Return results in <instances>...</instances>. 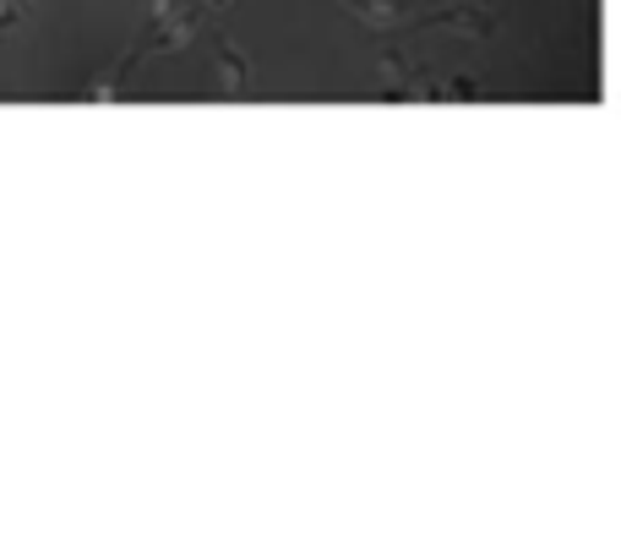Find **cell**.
I'll return each mask as SVG.
<instances>
[{
  "label": "cell",
  "instance_id": "3957f363",
  "mask_svg": "<svg viewBox=\"0 0 621 540\" xmlns=\"http://www.w3.org/2000/svg\"><path fill=\"white\" fill-rule=\"evenodd\" d=\"M202 6H224V0H202Z\"/></svg>",
  "mask_w": 621,
  "mask_h": 540
},
{
  "label": "cell",
  "instance_id": "6da1fadb",
  "mask_svg": "<svg viewBox=\"0 0 621 540\" xmlns=\"http://www.w3.org/2000/svg\"><path fill=\"white\" fill-rule=\"evenodd\" d=\"M246 55L235 50V44H218V61H213V82H218V93H246Z\"/></svg>",
  "mask_w": 621,
  "mask_h": 540
},
{
  "label": "cell",
  "instance_id": "7a4b0ae2",
  "mask_svg": "<svg viewBox=\"0 0 621 540\" xmlns=\"http://www.w3.org/2000/svg\"><path fill=\"white\" fill-rule=\"evenodd\" d=\"M22 0H0V33H11V28H22Z\"/></svg>",
  "mask_w": 621,
  "mask_h": 540
}]
</instances>
